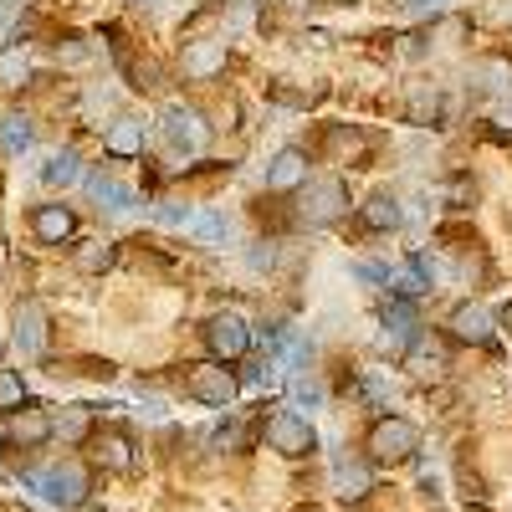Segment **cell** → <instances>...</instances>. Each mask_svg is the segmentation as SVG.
Listing matches in <instances>:
<instances>
[{"label":"cell","mask_w":512,"mask_h":512,"mask_svg":"<svg viewBox=\"0 0 512 512\" xmlns=\"http://www.w3.org/2000/svg\"><path fill=\"white\" fill-rule=\"evenodd\" d=\"M415 446H420V431H415L405 415L374 420V425H369V441H364V451H369L374 466H400V461L415 456Z\"/></svg>","instance_id":"obj_1"},{"label":"cell","mask_w":512,"mask_h":512,"mask_svg":"<svg viewBox=\"0 0 512 512\" xmlns=\"http://www.w3.org/2000/svg\"><path fill=\"white\" fill-rule=\"evenodd\" d=\"M31 487L47 497L52 507H82V502H88V492H93V477H88V466L62 461V466H52V472L31 477Z\"/></svg>","instance_id":"obj_2"},{"label":"cell","mask_w":512,"mask_h":512,"mask_svg":"<svg viewBox=\"0 0 512 512\" xmlns=\"http://www.w3.org/2000/svg\"><path fill=\"white\" fill-rule=\"evenodd\" d=\"M349 210V185L344 180H303V205H297V221H308V226H333L338 216Z\"/></svg>","instance_id":"obj_3"},{"label":"cell","mask_w":512,"mask_h":512,"mask_svg":"<svg viewBox=\"0 0 512 512\" xmlns=\"http://www.w3.org/2000/svg\"><path fill=\"white\" fill-rule=\"evenodd\" d=\"M267 446L277 451V456H313V446H318V436H313V425L297 415V410H277V415H267Z\"/></svg>","instance_id":"obj_4"},{"label":"cell","mask_w":512,"mask_h":512,"mask_svg":"<svg viewBox=\"0 0 512 512\" xmlns=\"http://www.w3.org/2000/svg\"><path fill=\"white\" fill-rule=\"evenodd\" d=\"M185 390H190V400H200V405L226 410V405L236 400V374H231L221 359H210V364H195V369L185 374Z\"/></svg>","instance_id":"obj_5"},{"label":"cell","mask_w":512,"mask_h":512,"mask_svg":"<svg viewBox=\"0 0 512 512\" xmlns=\"http://www.w3.org/2000/svg\"><path fill=\"white\" fill-rule=\"evenodd\" d=\"M205 349H210V359H221V364L241 359V354L251 349L246 318H241V313H216V318L205 323Z\"/></svg>","instance_id":"obj_6"},{"label":"cell","mask_w":512,"mask_h":512,"mask_svg":"<svg viewBox=\"0 0 512 512\" xmlns=\"http://www.w3.org/2000/svg\"><path fill=\"white\" fill-rule=\"evenodd\" d=\"M164 139L175 144L180 154H200L210 144V123L195 108H185V103H169L164 108Z\"/></svg>","instance_id":"obj_7"},{"label":"cell","mask_w":512,"mask_h":512,"mask_svg":"<svg viewBox=\"0 0 512 512\" xmlns=\"http://www.w3.org/2000/svg\"><path fill=\"white\" fill-rule=\"evenodd\" d=\"M405 369H410L420 384L446 379V369H451V349H446V338H436V333L410 338V349H405Z\"/></svg>","instance_id":"obj_8"},{"label":"cell","mask_w":512,"mask_h":512,"mask_svg":"<svg viewBox=\"0 0 512 512\" xmlns=\"http://www.w3.org/2000/svg\"><path fill=\"white\" fill-rule=\"evenodd\" d=\"M333 487L344 502H364L374 492V461H359V456H338L333 461Z\"/></svg>","instance_id":"obj_9"},{"label":"cell","mask_w":512,"mask_h":512,"mask_svg":"<svg viewBox=\"0 0 512 512\" xmlns=\"http://www.w3.org/2000/svg\"><path fill=\"white\" fill-rule=\"evenodd\" d=\"M180 67H185V77H195V82L221 77V72H226V41H185Z\"/></svg>","instance_id":"obj_10"},{"label":"cell","mask_w":512,"mask_h":512,"mask_svg":"<svg viewBox=\"0 0 512 512\" xmlns=\"http://www.w3.org/2000/svg\"><path fill=\"white\" fill-rule=\"evenodd\" d=\"M16 349L21 354H41L47 349V308L36 297H21L16 303Z\"/></svg>","instance_id":"obj_11"},{"label":"cell","mask_w":512,"mask_h":512,"mask_svg":"<svg viewBox=\"0 0 512 512\" xmlns=\"http://www.w3.org/2000/svg\"><path fill=\"white\" fill-rule=\"evenodd\" d=\"M446 328H451V338L456 344H492V313L487 308H477V303H461L451 318H446Z\"/></svg>","instance_id":"obj_12"},{"label":"cell","mask_w":512,"mask_h":512,"mask_svg":"<svg viewBox=\"0 0 512 512\" xmlns=\"http://www.w3.org/2000/svg\"><path fill=\"white\" fill-rule=\"evenodd\" d=\"M31 231H36V241L62 246V241H72V236H77V216H72L67 205H41L36 216H31Z\"/></svg>","instance_id":"obj_13"},{"label":"cell","mask_w":512,"mask_h":512,"mask_svg":"<svg viewBox=\"0 0 512 512\" xmlns=\"http://www.w3.org/2000/svg\"><path fill=\"white\" fill-rule=\"evenodd\" d=\"M52 436V415L47 410H41V405H16V415H11V441L16 446H41V441H47Z\"/></svg>","instance_id":"obj_14"},{"label":"cell","mask_w":512,"mask_h":512,"mask_svg":"<svg viewBox=\"0 0 512 512\" xmlns=\"http://www.w3.org/2000/svg\"><path fill=\"white\" fill-rule=\"evenodd\" d=\"M103 149L113 159H139L144 154V123L139 118H113L108 134H103Z\"/></svg>","instance_id":"obj_15"},{"label":"cell","mask_w":512,"mask_h":512,"mask_svg":"<svg viewBox=\"0 0 512 512\" xmlns=\"http://www.w3.org/2000/svg\"><path fill=\"white\" fill-rule=\"evenodd\" d=\"M328 154H333L338 164H349V169H359V164H369V139L359 134V128H349V123H338V128H328Z\"/></svg>","instance_id":"obj_16"},{"label":"cell","mask_w":512,"mask_h":512,"mask_svg":"<svg viewBox=\"0 0 512 512\" xmlns=\"http://www.w3.org/2000/svg\"><path fill=\"white\" fill-rule=\"evenodd\" d=\"M93 456H98L103 472H134V441H128L123 431H103L93 441Z\"/></svg>","instance_id":"obj_17"},{"label":"cell","mask_w":512,"mask_h":512,"mask_svg":"<svg viewBox=\"0 0 512 512\" xmlns=\"http://www.w3.org/2000/svg\"><path fill=\"white\" fill-rule=\"evenodd\" d=\"M308 180V154L303 149H282L267 169V190H297Z\"/></svg>","instance_id":"obj_18"},{"label":"cell","mask_w":512,"mask_h":512,"mask_svg":"<svg viewBox=\"0 0 512 512\" xmlns=\"http://www.w3.org/2000/svg\"><path fill=\"white\" fill-rule=\"evenodd\" d=\"M359 216H364L369 231H395V226H400V200H395L390 190H374V195L364 200Z\"/></svg>","instance_id":"obj_19"},{"label":"cell","mask_w":512,"mask_h":512,"mask_svg":"<svg viewBox=\"0 0 512 512\" xmlns=\"http://www.w3.org/2000/svg\"><path fill=\"white\" fill-rule=\"evenodd\" d=\"M88 190H93V200H98L103 210H113V216H128V210L139 205V200H134V190L118 185V180H108V175H93V180H88Z\"/></svg>","instance_id":"obj_20"},{"label":"cell","mask_w":512,"mask_h":512,"mask_svg":"<svg viewBox=\"0 0 512 512\" xmlns=\"http://www.w3.org/2000/svg\"><path fill=\"white\" fill-rule=\"evenodd\" d=\"M88 431H93V405H67V410L52 420V436H62L67 446L88 441Z\"/></svg>","instance_id":"obj_21"},{"label":"cell","mask_w":512,"mask_h":512,"mask_svg":"<svg viewBox=\"0 0 512 512\" xmlns=\"http://www.w3.org/2000/svg\"><path fill=\"white\" fill-rule=\"evenodd\" d=\"M118 262V246L113 241H88V246H77V267L82 272H108Z\"/></svg>","instance_id":"obj_22"},{"label":"cell","mask_w":512,"mask_h":512,"mask_svg":"<svg viewBox=\"0 0 512 512\" xmlns=\"http://www.w3.org/2000/svg\"><path fill=\"white\" fill-rule=\"evenodd\" d=\"M31 77V62L21 47H0V88H21V82Z\"/></svg>","instance_id":"obj_23"},{"label":"cell","mask_w":512,"mask_h":512,"mask_svg":"<svg viewBox=\"0 0 512 512\" xmlns=\"http://www.w3.org/2000/svg\"><path fill=\"white\" fill-rule=\"evenodd\" d=\"M41 180H47V185H77L82 180V169H77V154H52L47 164H41Z\"/></svg>","instance_id":"obj_24"},{"label":"cell","mask_w":512,"mask_h":512,"mask_svg":"<svg viewBox=\"0 0 512 512\" xmlns=\"http://www.w3.org/2000/svg\"><path fill=\"white\" fill-rule=\"evenodd\" d=\"M0 144H6L11 154H26V149H31V118L11 113L6 123H0Z\"/></svg>","instance_id":"obj_25"},{"label":"cell","mask_w":512,"mask_h":512,"mask_svg":"<svg viewBox=\"0 0 512 512\" xmlns=\"http://www.w3.org/2000/svg\"><path fill=\"white\" fill-rule=\"evenodd\" d=\"M190 231L200 236V241H226V216H216V210H200V216H190Z\"/></svg>","instance_id":"obj_26"},{"label":"cell","mask_w":512,"mask_h":512,"mask_svg":"<svg viewBox=\"0 0 512 512\" xmlns=\"http://www.w3.org/2000/svg\"><path fill=\"white\" fill-rule=\"evenodd\" d=\"M21 400H26L21 374H16V369H0V410H16Z\"/></svg>","instance_id":"obj_27"},{"label":"cell","mask_w":512,"mask_h":512,"mask_svg":"<svg viewBox=\"0 0 512 512\" xmlns=\"http://www.w3.org/2000/svg\"><path fill=\"white\" fill-rule=\"evenodd\" d=\"M436 108H441V98H436V93H415L405 113H410V123H431V118H436Z\"/></svg>","instance_id":"obj_28"},{"label":"cell","mask_w":512,"mask_h":512,"mask_svg":"<svg viewBox=\"0 0 512 512\" xmlns=\"http://www.w3.org/2000/svg\"><path fill=\"white\" fill-rule=\"evenodd\" d=\"M482 88H512V67L507 62H482Z\"/></svg>","instance_id":"obj_29"},{"label":"cell","mask_w":512,"mask_h":512,"mask_svg":"<svg viewBox=\"0 0 512 512\" xmlns=\"http://www.w3.org/2000/svg\"><path fill=\"white\" fill-rule=\"evenodd\" d=\"M384 328H390V333H410V308H405V303H395L390 313H384Z\"/></svg>","instance_id":"obj_30"},{"label":"cell","mask_w":512,"mask_h":512,"mask_svg":"<svg viewBox=\"0 0 512 512\" xmlns=\"http://www.w3.org/2000/svg\"><path fill=\"white\" fill-rule=\"evenodd\" d=\"M246 262H251V272H262V267H272V262H277V251H272L267 241H256V251L246 256Z\"/></svg>","instance_id":"obj_31"},{"label":"cell","mask_w":512,"mask_h":512,"mask_svg":"<svg viewBox=\"0 0 512 512\" xmlns=\"http://www.w3.org/2000/svg\"><path fill=\"white\" fill-rule=\"evenodd\" d=\"M502 323H507V328H512V303H507V308H502Z\"/></svg>","instance_id":"obj_32"},{"label":"cell","mask_w":512,"mask_h":512,"mask_svg":"<svg viewBox=\"0 0 512 512\" xmlns=\"http://www.w3.org/2000/svg\"><path fill=\"white\" fill-rule=\"evenodd\" d=\"M0 272H6V246H0Z\"/></svg>","instance_id":"obj_33"},{"label":"cell","mask_w":512,"mask_h":512,"mask_svg":"<svg viewBox=\"0 0 512 512\" xmlns=\"http://www.w3.org/2000/svg\"><path fill=\"white\" fill-rule=\"evenodd\" d=\"M282 6H308V0H282Z\"/></svg>","instance_id":"obj_34"}]
</instances>
